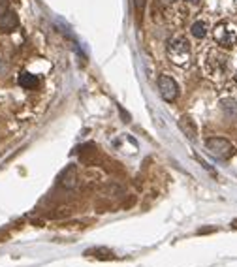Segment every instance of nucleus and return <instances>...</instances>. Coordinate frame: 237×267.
<instances>
[{
    "mask_svg": "<svg viewBox=\"0 0 237 267\" xmlns=\"http://www.w3.org/2000/svg\"><path fill=\"white\" fill-rule=\"evenodd\" d=\"M168 57L177 66H187L190 62V44L185 36H173L168 44Z\"/></svg>",
    "mask_w": 237,
    "mask_h": 267,
    "instance_id": "nucleus-1",
    "label": "nucleus"
},
{
    "mask_svg": "<svg viewBox=\"0 0 237 267\" xmlns=\"http://www.w3.org/2000/svg\"><path fill=\"white\" fill-rule=\"evenodd\" d=\"M213 38L220 47H234L237 44V27L230 21H222L213 30Z\"/></svg>",
    "mask_w": 237,
    "mask_h": 267,
    "instance_id": "nucleus-2",
    "label": "nucleus"
},
{
    "mask_svg": "<svg viewBox=\"0 0 237 267\" xmlns=\"http://www.w3.org/2000/svg\"><path fill=\"white\" fill-rule=\"evenodd\" d=\"M205 145H207L209 153L220 158V160H228V158L234 156V145L224 137H211L205 141Z\"/></svg>",
    "mask_w": 237,
    "mask_h": 267,
    "instance_id": "nucleus-3",
    "label": "nucleus"
},
{
    "mask_svg": "<svg viewBox=\"0 0 237 267\" xmlns=\"http://www.w3.org/2000/svg\"><path fill=\"white\" fill-rule=\"evenodd\" d=\"M158 89H160V94L166 102H175V100H177L179 87L175 83V79H171L170 76L158 77Z\"/></svg>",
    "mask_w": 237,
    "mask_h": 267,
    "instance_id": "nucleus-4",
    "label": "nucleus"
},
{
    "mask_svg": "<svg viewBox=\"0 0 237 267\" xmlns=\"http://www.w3.org/2000/svg\"><path fill=\"white\" fill-rule=\"evenodd\" d=\"M226 70V57L218 51H211L207 55V72L217 76V74H222Z\"/></svg>",
    "mask_w": 237,
    "mask_h": 267,
    "instance_id": "nucleus-5",
    "label": "nucleus"
},
{
    "mask_svg": "<svg viewBox=\"0 0 237 267\" xmlns=\"http://www.w3.org/2000/svg\"><path fill=\"white\" fill-rule=\"evenodd\" d=\"M19 25V17L15 11L8 10L4 15H0V30L2 32H13Z\"/></svg>",
    "mask_w": 237,
    "mask_h": 267,
    "instance_id": "nucleus-6",
    "label": "nucleus"
},
{
    "mask_svg": "<svg viewBox=\"0 0 237 267\" xmlns=\"http://www.w3.org/2000/svg\"><path fill=\"white\" fill-rule=\"evenodd\" d=\"M19 85L23 89H29V90H34L40 87V79L34 74H29V72H23L19 76Z\"/></svg>",
    "mask_w": 237,
    "mask_h": 267,
    "instance_id": "nucleus-7",
    "label": "nucleus"
},
{
    "mask_svg": "<svg viewBox=\"0 0 237 267\" xmlns=\"http://www.w3.org/2000/svg\"><path fill=\"white\" fill-rule=\"evenodd\" d=\"M179 128L187 137H194L196 135V124L190 117H181L179 119Z\"/></svg>",
    "mask_w": 237,
    "mask_h": 267,
    "instance_id": "nucleus-8",
    "label": "nucleus"
},
{
    "mask_svg": "<svg viewBox=\"0 0 237 267\" xmlns=\"http://www.w3.org/2000/svg\"><path fill=\"white\" fill-rule=\"evenodd\" d=\"M190 32H192V36L194 38H205L207 36V25L203 23V21H196L192 27H190Z\"/></svg>",
    "mask_w": 237,
    "mask_h": 267,
    "instance_id": "nucleus-9",
    "label": "nucleus"
},
{
    "mask_svg": "<svg viewBox=\"0 0 237 267\" xmlns=\"http://www.w3.org/2000/svg\"><path fill=\"white\" fill-rule=\"evenodd\" d=\"M222 109H226V111H230V113H234V115L237 113V105L234 100H224V102H222Z\"/></svg>",
    "mask_w": 237,
    "mask_h": 267,
    "instance_id": "nucleus-10",
    "label": "nucleus"
},
{
    "mask_svg": "<svg viewBox=\"0 0 237 267\" xmlns=\"http://www.w3.org/2000/svg\"><path fill=\"white\" fill-rule=\"evenodd\" d=\"M8 10H10V2L8 0H0V15H4Z\"/></svg>",
    "mask_w": 237,
    "mask_h": 267,
    "instance_id": "nucleus-11",
    "label": "nucleus"
},
{
    "mask_svg": "<svg viewBox=\"0 0 237 267\" xmlns=\"http://www.w3.org/2000/svg\"><path fill=\"white\" fill-rule=\"evenodd\" d=\"M136 2V6H138V11H143V8H145V0H134Z\"/></svg>",
    "mask_w": 237,
    "mask_h": 267,
    "instance_id": "nucleus-12",
    "label": "nucleus"
},
{
    "mask_svg": "<svg viewBox=\"0 0 237 267\" xmlns=\"http://www.w3.org/2000/svg\"><path fill=\"white\" fill-rule=\"evenodd\" d=\"M187 2H189V4H192V6H198L201 0H187Z\"/></svg>",
    "mask_w": 237,
    "mask_h": 267,
    "instance_id": "nucleus-13",
    "label": "nucleus"
},
{
    "mask_svg": "<svg viewBox=\"0 0 237 267\" xmlns=\"http://www.w3.org/2000/svg\"><path fill=\"white\" fill-rule=\"evenodd\" d=\"M232 226H234V228H237V220H234V224H232Z\"/></svg>",
    "mask_w": 237,
    "mask_h": 267,
    "instance_id": "nucleus-14",
    "label": "nucleus"
},
{
    "mask_svg": "<svg viewBox=\"0 0 237 267\" xmlns=\"http://www.w3.org/2000/svg\"><path fill=\"white\" fill-rule=\"evenodd\" d=\"M166 2H175V0H166Z\"/></svg>",
    "mask_w": 237,
    "mask_h": 267,
    "instance_id": "nucleus-15",
    "label": "nucleus"
}]
</instances>
